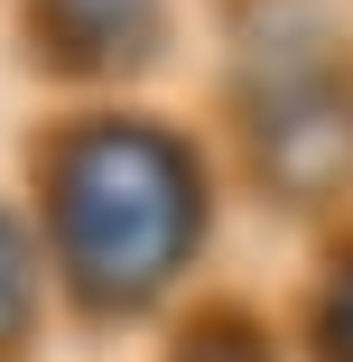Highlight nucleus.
Here are the masks:
<instances>
[{
    "label": "nucleus",
    "mask_w": 353,
    "mask_h": 362,
    "mask_svg": "<svg viewBox=\"0 0 353 362\" xmlns=\"http://www.w3.org/2000/svg\"><path fill=\"white\" fill-rule=\"evenodd\" d=\"M10 186L84 353H139L186 298L233 279V233H251L195 93L28 112Z\"/></svg>",
    "instance_id": "f257e3e1"
},
{
    "label": "nucleus",
    "mask_w": 353,
    "mask_h": 362,
    "mask_svg": "<svg viewBox=\"0 0 353 362\" xmlns=\"http://www.w3.org/2000/svg\"><path fill=\"white\" fill-rule=\"evenodd\" d=\"M195 112L242 223L298 242L353 214V0H233L204 37Z\"/></svg>",
    "instance_id": "f03ea898"
},
{
    "label": "nucleus",
    "mask_w": 353,
    "mask_h": 362,
    "mask_svg": "<svg viewBox=\"0 0 353 362\" xmlns=\"http://www.w3.org/2000/svg\"><path fill=\"white\" fill-rule=\"evenodd\" d=\"M214 0H0L10 75L56 103H168L195 93Z\"/></svg>",
    "instance_id": "7ed1b4c3"
},
{
    "label": "nucleus",
    "mask_w": 353,
    "mask_h": 362,
    "mask_svg": "<svg viewBox=\"0 0 353 362\" xmlns=\"http://www.w3.org/2000/svg\"><path fill=\"white\" fill-rule=\"evenodd\" d=\"M130 362H298L289 325H279V298L270 279H214L204 298H186Z\"/></svg>",
    "instance_id": "20e7f679"
},
{
    "label": "nucleus",
    "mask_w": 353,
    "mask_h": 362,
    "mask_svg": "<svg viewBox=\"0 0 353 362\" xmlns=\"http://www.w3.org/2000/svg\"><path fill=\"white\" fill-rule=\"evenodd\" d=\"M270 298H279V325H289L298 362H353V214L289 242Z\"/></svg>",
    "instance_id": "39448f33"
},
{
    "label": "nucleus",
    "mask_w": 353,
    "mask_h": 362,
    "mask_svg": "<svg viewBox=\"0 0 353 362\" xmlns=\"http://www.w3.org/2000/svg\"><path fill=\"white\" fill-rule=\"evenodd\" d=\"M56 353H65V298L19 186L0 177V362H56Z\"/></svg>",
    "instance_id": "423d86ee"
},
{
    "label": "nucleus",
    "mask_w": 353,
    "mask_h": 362,
    "mask_svg": "<svg viewBox=\"0 0 353 362\" xmlns=\"http://www.w3.org/2000/svg\"><path fill=\"white\" fill-rule=\"evenodd\" d=\"M214 10H233V0H214Z\"/></svg>",
    "instance_id": "0eeeda50"
}]
</instances>
